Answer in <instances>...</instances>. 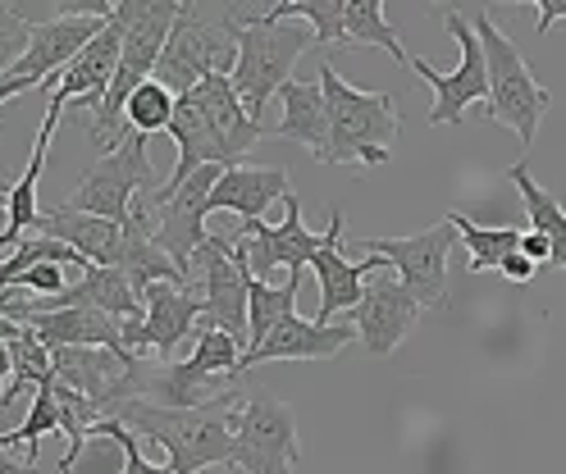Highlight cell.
I'll return each instance as SVG.
<instances>
[{"label": "cell", "instance_id": "3957f363", "mask_svg": "<svg viewBox=\"0 0 566 474\" xmlns=\"http://www.w3.org/2000/svg\"><path fill=\"white\" fill-rule=\"evenodd\" d=\"M321 87H325V105H329V156H325V165H366V169L388 165L394 141L402 133V115H398L394 92L347 87L329 60H321Z\"/></svg>", "mask_w": 566, "mask_h": 474}, {"label": "cell", "instance_id": "7402d4cb", "mask_svg": "<svg viewBox=\"0 0 566 474\" xmlns=\"http://www.w3.org/2000/svg\"><path fill=\"white\" fill-rule=\"evenodd\" d=\"M279 101H283V119L270 128V137L297 141L325 165V156H329V105H325L321 78H306V83L293 78L289 87L279 92Z\"/></svg>", "mask_w": 566, "mask_h": 474}, {"label": "cell", "instance_id": "603a6c76", "mask_svg": "<svg viewBox=\"0 0 566 474\" xmlns=\"http://www.w3.org/2000/svg\"><path fill=\"white\" fill-rule=\"evenodd\" d=\"M51 137H55V124H42V128H38V141H32V160L23 165V173H19L14 182H6V188H0V201H6V229H0V255H10V251L32 233V224L42 219V206H38V182H42V169H46Z\"/></svg>", "mask_w": 566, "mask_h": 474}, {"label": "cell", "instance_id": "44dd1931", "mask_svg": "<svg viewBox=\"0 0 566 474\" xmlns=\"http://www.w3.org/2000/svg\"><path fill=\"white\" fill-rule=\"evenodd\" d=\"M274 201H289V169L274 165H229L210 192V214H238L242 219H265V210Z\"/></svg>", "mask_w": 566, "mask_h": 474}, {"label": "cell", "instance_id": "ba28073f", "mask_svg": "<svg viewBox=\"0 0 566 474\" xmlns=\"http://www.w3.org/2000/svg\"><path fill=\"white\" fill-rule=\"evenodd\" d=\"M297 461L302 443L293 407L265 388L247 392L233 429V465L242 474H297Z\"/></svg>", "mask_w": 566, "mask_h": 474}, {"label": "cell", "instance_id": "484cf974", "mask_svg": "<svg viewBox=\"0 0 566 474\" xmlns=\"http://www.w3.org/2000/svg\"><path fill=\"white\" fill-rule=\"evenodd\" d=\"M343 46H379L398 64H411V55L402 51L398 28L384 19L379 0H347V19H343Z\"/></svg>", "mask_w": 566, "mask_h": 474}, {"label": "cell", "instance_id": "4fadbf2b", "mask_svg": "<svg viewBox=\"0 0 566 474\" xmlns=\"http://www.w3.org/2000/svg\"><path fill=\"white\" fill-rule=\"evenodd\" d=\"M201 270V302H206V324L224 328V334H233L242 343V351L252 347V319H247V283H252V274H247L238 261H233V238L229 233H210L197 251Z\"/></svg>", "mask_w": 566, "mask_h": 474}, {"label": "cell", "instance_id": "2e32d148", "mask_svg": "<svg viewBox=\"0 0 566 474\" xmlns=\"http://www.w3.org/2000/svg\"><path fill=\"white\" fill-rule=\"evenodd\" d=\"M420 319V302L398 283V278H370L361 306L352 310V328L370 356H394L398 343L416 328Z\"/></svg>", "mask_w": 566, "mask_h": 474}, {"label": "cell", "instance_id": "ffe728a7", "mask_svg": "<svg viewBox=\"0 0 566 474\" xmlns=\"http://www.w3.org/2000/svg\"><path fill=\"white\" fill-rule=\"evenodd\" d=\"M119 274L133 283L137 297H142L147 287H156V283H184V287H192V278H188L179 265H174L169 255L160 251V242H156V214H151V206H147V192L133 201V214L124 219Z\"/></svg>", "mask_w": 566, "mask_h": 474}, {"label": "cell", "instance_id": "8fae6325", "mask_svg": "<svg viewBox=\"0 0 566 474\" xmlns=\"http://www.w3.org/2000/svg\"><path fill=\"white\" fill-rule=\"evenodd\" d=\"M370 255H384L388 270H398V283L420 302V310L448 306V255L457 246V229L443 214L434 229L411 233V238H366L357 242Z\"/></svg>", "mask_w": 566, "mask_h": 474}, {"label": "cell", "instance_id": "5b68a950", "mask_svg": "<svg viewBox=\"0 0 566 474\" xmlns=\"http://www.w3.org/2000/svg\"><path fill=\"white\" fill-rule=\"evenodd\" d=\"M229 10V6H224ZM233 19V14H229ZM238 36V64H233V92L242 109L261 124V109L274 92H283L293 78V64L315 46V32L302 23H256V19H233Z\"/></svg>", "mask_w": 566, "mask_h": 474}, {"label": "cell", "instance_id": "5bb4252c", "mask_svg": "<svg viewBox=\"0 0 566 474\" xmlns=\"http://www.w3.org/2000/svg\"><path fill=\"white\" fill-rule=\"evenodd\" d=\"M343 210L329 206V229H325V246L315 251V278H321V310H315V319L321 324H334V315L343 310H357L361 297H366V274L375 270H388L384 255H366V261H347L343 255Z\"/></svg>", "mask_w": 566, "mask_h": 474}, {"label": "cell", "instance_id": "6da1fadb", "mask_svg": "<svg viewBox=\"0 0 566 474\" xmlns=\"http://www.w3.org/2000/svg\"><path fill=\"white\" fill-rule=\"evenodd\" d=\"M238 411H242V392H229L197 411H174V407H156V401L137 397L128 407H119L115 420H124L133 433L160 443L174 474H201L206 465H233Z\"/></svg>", "mask_w": 566, "mask_h": 474}, {"label": "cell", "instance_id": "277c9868", "mask_svg": "<svg viewBox=\"0 0 566 474\" xmlns=\"http://www.w3.org/2000/svg\"><path fill=\"white\" fill-rule=\"evenodd\" d=\"M475 32H480V46H484V64H489V105H484V115L493 124H507L521 146L535 141L544 115L553 109V92L539 87V78L530 73L525 55L516 51L512 36L493 23L489 10H480L475 19Z\"/></svg>", "mask_w": 566, "mask_h": 474}, {"label": "cell", "instance_id": "8d00e7d4", "mask_svg": "<svg viewBox=\"0 0 566 474\" xmlns=\"http://www.w3.org/2000/svg\"><path fill=\"white\" fill-rule=\"evenodd\" d=\"M23 92H32V83H23V78H0V105L14 101V96H23Z\"/></svg>", "mask_w": 566, "mask_h": 474}, {"label": "cell", "instance_id": "f1b7e54d", "mask_svg": "<svg viewBox=\"0 0 566 474\" xmlns=\"http://www.w3.org/2000/svg\"><path fill=\"white\" fill-rule=\"evenodd\" d=\"M55 429H60V401H55V379H51V383H42L38 392H32L28 420L19 429H10V433H0V452L28 447V465H38V443Z\"/></svg>", "mask_w": 566, "mask_h": 474}, {"label": "cell", "instance_id": "d6a6232c", "mask_svg": "<svg viewBox=\"0 0 566 474\" xmlns=\"http://www.w3.org/2000/svg\"><path fill=\"white\" fill-rule=\"evenodd\" d=\"M64 278H69V270L64 265H51V261H42V265H32L10 292H19V297H60L64 292Z\"/></svg>", "mask_w": 566, "mask_h": 474}, {"label": "cell", "instance_id": "30bf717a", "mask_svg": "<svg viewBox=\"0 0 566 474\" xmlns=\"http://www.w3.org/2000/svg\"><path fill=\"white\" fill-rule=\"evenodd\" d=\"M283 224H265V219H242L233 233V261L252 274V278H270L274 270H289L293 283H302V270L315 261V251L325 246V233H311L302 224V201L289 192L283 201Z\"/></svg>", "mask_w": 566, "mask_h": 474}, {"label": "cell", "instance_id": "8992f818", "mask_svg": "<svg viewBox=\"0 0 566 474\" xmlns=\"http://www.w3.org/2000/svg\"><path fill=\"white\" fill-rule=\"evenodd\" d=\"M233 64H238V36H233L229 10L206 14L201 6H184L179 23H174L165 42V55L156 64V83L169 87L174 96H188L210 73H229L233 78Z\"/></svg>", "mask_w": 566, "mask_h": 474}, {"label": "cell", "instance_id": "cb8c5ba5", "mask_svg": "<svg viewBox=\"0 0 566 474\" xmlns=\"http://www.w3.org/2000/svg\"><path fill=\"white\" fill-rule=\"evenodd\" d=\"M507 178L516 182V192H521V201H525V219H530V229L544 233V238L553 242V265H557V270H566V210H562V201H557L553 192H544V188H539L525 160H516V165L507 169Z\"/></svg>", "mask_w": 566, "mask_h": 474}, {"label": "cell", "instance_id": "f35d334b", "mask_svg": "<svg viewBox=\"0 0 566 474\" xmlns=\"http://www.w3.org/2000/svg\"><path fill=\"white\" fill-rule=\"evenodd\" d=\"M0 265H6V255H0ZM0 306H6V297H0Z\"/></svg>", "mask_w": 566, "mask_h": 474}, {"label": "cell", "instance_id": "f546056e", "mask_svg": "<svg viewBox=\"0 0 566 474\" xmlns=\"http://www.w3.org/2000/svg\"><path fill=\"white\" fill-rule=\"evenodd\" d=\"M174 105H179V96H174L169 87H160V83L151 78V83H142V87L128 96V105H124V124H128L133 133H142V137L169 133V124H174Z\"/></svg>", "mask_w": 566, "mask_h": 474}, {"label": "cell", "instance_id": "9c48e42d", "mask_svg": "<svg viewBox=\"0 0 566 474\" xmlns=\"http://www.w3.org/2000/svg\"><path fill=\"white\" fill-rule=\"evenodd\" d=\"M439 14H443V23H448V32L457 36V46H462V60H457V69L439 73L430 60L411 55V73H420V78L434 87L430 124H434V128H443V124L457 128V124L467 119V109H471L475 101L489 105V64H484V46H480L475 23H471L462 10H452V6H443Z\"/></svg>", "mask_w": 566, "mask_h": 474}, {"label": "cell", "instance_id": "e0dca14e", "mask_svg": "<svg viewBox=\"0 0 566 474\" xmlns=\"http://www.w3.org/2000/svg\"><path fill=\"white\" fill-rule=\"evenodd\" d=\"M142 351H156L160 365L174 356L184 338H197V324L206 319V302L197 287H184V283H156L142 292Z\"/></svg>", "mask_w": 566, "mask_h": 474}, {"label": "cell", "instance_id": "7c38bea8", "mask_svg": "<svg viewBox=\"0 0 566 474\" xmlns=\"http://www.w3.org/2000/svg\"><path fill=\"white\" fill-rule=\"evenodd\" d=\"M220 173H224L220 165H206V169H197V173L184 182L179 192H169V197H151V192H147V206H151V214H156V242H160V251H165L188 278H192V261H197L201 242L210 238L206 219H210V192H216Z\"/></svg>", "mask_w": 566, "mask_h": 474}, {"label": "cell", "instance_id": "4316f807", "mask_svg": "<svg viewBox=\"0 0 566 474\" xmlns=\"http://www.w3.org/2000/svg\"><path fill=\"white\" fill-rule=\"evenodd\" d=\"M10 388L6 397H0V407H10V401H19L23 392H38L42 383L55 379V360H51V347L32 334V328H19V338H10Z\"/></svg>", "mask_w": 566, "mask_h": 474}, {"label": "cell", "instance_id": "7a4b0ae2", "mask_svg": "<svg viewBox=\"0 0 566 474\" xmlns=\"http://www.w3.org/2000/svg\"><path fill=\"white\" fill-rule=\"evenodd\" d=\"M184 6L179 0H119L115 6V23L124 28V51H119V69H115V83H111V96H105V105L92 115L87 133L92 141L101 146L105 156L119 146V137L128 133L124 124V105L128 96L156 78V64L165 55V42L174 23H179Z\"/></svg>", "mask_w": 566, "mask_h": 474}, {"label": "cell", "instance_id": "74e56055", "mask_svg": "<svg viewBox=\"0 0 566 474\" xmlns=\"http://www.w3.org/2000/svg\"><path fill=\"white\" fill-rule=\"evenodd\" d=\"M0 474H32V465L28 461H10L6 452H0Z\"/></svg>", "mask_w": 566, "mask_h": 474}, {"label": "cell", "instance_id": "1f68e13d", "mask_svg": "<svg viewBox=\"0 0 566 474\" xmlns=\"http://www.w3.org/2000/svg\"><path fill=\"white\" fill-rule=\"evenodd\" d=\"M101 429L115 438V443L124 447V470L119 474H174L169 465H156V461H147L142 456V443H137V433L124 424V420H101Z\"/></svg>", "mask_w": 566, "mask_h": 474}, {"label": "cell", "instance_id": "9a60e30c", "mask_svg": "<svg viewBox=\"0 0 566 474\" xmlns=\"http://www.w3.org/2000/svg\"><path fill=\"white\" fill-rule=\"evenodd\" d=\"M105 23H111V19H74V14L42 19L38 28H32L28 55L6 73V78H23V83H32V92L51 87L60 73L87 51V42H92V36H96Z\"/></svg>", "mask_w": 566, "mask_h": 474}, {"label": "cell", "instance_id": "83f0119b", "mask_svg": "<svg viewBox=\"0 0 566 474\" xmlns=\"http://www.w3.org/2000/svg\"><path fill=\"white\" fill-rule=\"evenodd\" d=\"M289 315H297V283H293V278L283 283V287H270V283H261V278L247 283V319H252V347H261ZM252 347H247V351H252ZM247 351H242V356H247Z\"/></svg>", "mask_w": 566, "mask_h": 474}, {"label": "cell", "instance_id": "836d02e7", "mask_svg": "<svg viewBox=\"0 0 566 474\" xmlns=\"http://www.w3.org/2000/svg\"><path fill=\"white\" fill-rule=\"evenodd\" d=\"M521 255H530L535 265H553V242L544 233H535V229H525L521 233Z\"/></svg>", "mask_w": 566, "mask_h": 474}, {"label": "cell", "instance_id": "ac0fdd59", "mask_svg": "<svg viewBox=\"0 0 566 474\" xmlns=\"http://www.w3.org/2000/svg\"><path fill=\"white\" fill-rule=\"evenodd\" d=\"M352 343H361L352 324H321V319L289 315L261 347H252L242 356V375L252 370V365H265V360H334Z\"/></svg>", "mask_w": 566, "mask_h": 474}, {"label": "cell", "instance_id": "e575fe53", "mask_svg": "<svg viewBox=\"0 0 566 474\" xmlns=\"http://www.w3.org/2000/svg\"><path fill=\"white\" fill-rule=\"evenodd\" d=\"M535 14H539L535 36H548L553 23H566V0H535Z\"/></svg>", "mask_w": 566, "mask_h": 474}, {"label": "cell", "instance_id": "d4e9b609", "mask_svg": "<svg viewBox=\"0 0 566 474\" xmlns=\"http://www.w3.org/2000/svg\"><path fill=\"white\" fill-rule=\"evenodd\" d=\"M448 219H452V229H457V238L467 242V270L471 274H489V270H503V261L512 251H521V233L525 229H484V224H475V219H467L462 210H448Z\"/></svg>", "mask_w": 566, "mask_h": 474}, {"label": "cell", "instance_id": "52a82bcc", "mask_svg": "<svg viewBox=\"0 0 566 474\" xmlns=\"http://www.w3.org/2000/svg\"><path fill=\"white\" fill-rule=\"evenodd\" d=\"M156 188H160V173H156V165L147 156V137L128 128L115 151L101 156L78 178L74 197H69V210L101 214V219H115V224H124V219L133 214V201L142 192H156Z\"/></svg>", "mask_w": 566, "mask_h": 474}, {"label": "cell", "instance_id": "4dcf8cb0", "mask_svg": "<svg viewBox=\"0 0 566 474\" xmlns=\"http://www.w3.org/2000/svg\"><path fill=\"white\" fill-rule=\"evenodd\" d=\"M32 23L28 14H19L10 0H0V78L28 55V46H32Z\"/></svg>", "mask_w": 566, "mask_h": 474}, {"label": "cell", "instance_id": "d590c367", "mask_svg": "<svg viewBox=\"0 0 566 474\" xmlns=\"http://www.w3.org/2000/svg\"><path fill=\"white\" fill-rule=\"evenodd\" d=\"M535 270H539V265H535V261H530V255L512 251V255H507V261H503V270H499V274H503V278H512V283H530V278H535Z\"/></svg>", "mask_w": 566, "mask_h": 474}, {"label": "cell", "instance_id": "d6986e66", "mask_svg": "<svg viewBox=\"0 0 566 474\" xmlns=\"http://www.w3.org/2000/svg\"><path fill=\"white\" fill-rule=\"evenodd\" d=\"M32 233H46V238H55L64 246H74L92 270H119L124 224H115V219L83 214V210H69V206H51V210H42L38 224H32Z\"/></svg>", "mask_w": 566, "mask_h": 474}]
</instances>
